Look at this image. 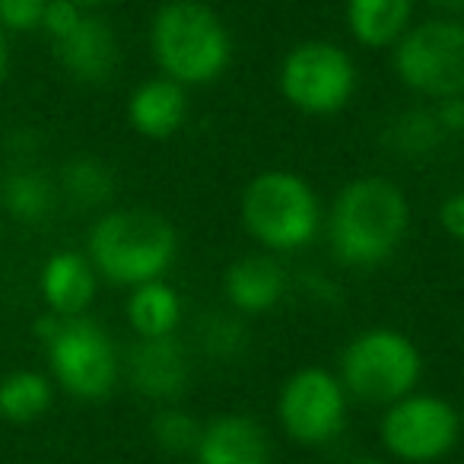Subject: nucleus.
<instances>
[{"mask_svg": "<svg viewBox=\"0 0 464 464\" xmlns=\"http://www.w3.org/2000/svg\"><path fill=\"white\" fill-rule=\"evenodd\" d=\"M411 229V200L385 175L350 179L334 194L324 236L343 267H379L398 255Z\"/></svg>", "mask_w": 464, "mask_h": 464, "instance_id": "f257e3e1", "label": "nucleus"}, {"mask_svg": "<svg viewBox=\"0 0 464 464\" xmlns=\"http://www.w3.org/2000/svg\"><path fill=\"white\" fill-rule=\"evenodd\" d=\"M86 258L99 280L134 290L150 280H166L179 258V232L162 213L147 207L105 210L86 236Z\"/></svg>", "mask_w": 464, "mask_h": 464, "instance_id": "f03ea898", "label": "nucleus"}, {"mask_svg": "<svg viewBox=\"0 0 464 464\" xmlns=\"http://www.w3.org/2000/svg\"><path fill=\"white\" fill-rule=\"evenodd\" d=\"M150 54L162 77L185 90L210 86L232 64V35L204 0H166L150 20Z\"/></svg>", "mask_w": 464, "mask_h": 464, "instance_id": "7ed1b4c3", "label": "nucleus"}, {"mask_svg": "<svg viewBox=\"0 0 464 464\" xmlns=\"http://www.w3.org/2000/svg\"><path fill=\"white\" fill-rule=\"evenodd\" d=\"M246 232L267 255L303 252L324 226L322 200L305 175L290 169H267L246 185L239 200Z\"/></svg>", "mask_w": 464, "mask_h": 464, "instance_id": "20e7f679", "label": "nucleus"}, {"mask_svg": "<svg viewBox=\"0 0 464 464\" xmlns=\"http://www.w3.org/2000/svg\"><path fill=\"white\" fill-rule=\"evenodd\" d=\"M337 379L350 398L388 407L417 392L423 379V353L398 328H366L350 337L337 360Z\"/></svg>", "mask_w": 464, "mask_h": 464, "instance_id": "39448f33", "label": "nucleus"}, {"mask_svg": "<svg viewBox=\"0 0 464 464\" xmlns=\"http://www.w3.org/2000/svg\"><path fill=\"white\" fill-rule=\"evenodd\" d=\"M360 86V71L347 48L328 39H309L284 54L277 90L290 109L309 118H331L350 105Z\"/></svg>", "mask_w": 464, "mask_h": 464, "instance_id": "423d86ee", "label": "nucleus"}, {"mask_svg": "<svg viewBox=\"0 0 464 464\" xmlns=\"http://www.w3.org/2000/svg\"><path fill=\"white\" fill-rule=\"evenodd\" d=\"M392 52L404 90L432 102L464 96V23L458 16L413 23Z\"/></svg>", "mask_w": 464, "mask_h": 464, "instance_id": "0eeeda50", "label": "nucleus"}, {"mask_svg": "<svg viewBox=\"0 0 464 464\" xmlns=\"http://www.w3.org/2000/svg\"><path fill=\"white\" fill-rule=\"evenodd\" d=\"M52 382L77 401H102L115 392L121 356L99 322L86 315L61 318L58 331L45 341Z\"/></svg>", "mask_w": 464, "mask_h": 464, "instance_id": "6e6552de", "label": "nucleus"}, {"mask_svg": "<svg viewBox=\"0 0 464 464\" xmlns=\"http://www.w3.org/2000/svg\"><path fill=\"white\" fill-rule=\"evenodd\" d=\"M461 413L451 401L411 392L385 407L379 420L382 449L404 464H436L461 442Z\"/></svg>", "mask_w": 464, "mask_h": 464, "instance_id": "1a4fd4ad", "label": "nucleus"}, {"mask_svg": "<svg viewBox=\"0 0 464 464\" xmlns=\"http://www.w3.org/2000/svg\"><path fill=\"white\" fill-rule=\"evenodd\" d=\"M350 394L337 372L322 366H303L280 385L277 423L296 445L322 449L331 445L347 426Z\"/></svg>", "mask_w": 464, "mask_h": 464, "instance_id": "9d476101", "label": "nucleus"}, {"mask_svg": "<svg viewBox=\"0 0 464 464\" xmlns=\"http://www.w3.org/2000/svg\"><path fill=\"white\" fill-rule=\"evenodd\" d=\"M124 375L140 398L156 401V404H172L188 392L191 360H188L185 343L175 334L137 337L124 360Z\"/></svg>", "mask_w": 464, "mask_h": 464, "instance_id": "9b49d317", "label": "nucleus"}, {"mask_svg": "<svg viewBox=\"0 0 464 464\" xmlns=\"http://www.w3.org/2000/svg\"><path fill=\"white\" fill-rule=\"evenodd\" d=\"M52 48L67 77L86 86L109 83L121 64V45H118L115 29L102 16L92 14H83V20L64 39L52 42Z\"/></svg>", "mask_w": 464, "mask_h": 464, "instance_id": "f8f14e48", "label": "nucleus"}, {"mask_svg": "<svg viewBox=\"0 0 464 464\" xmlns=\"http://www.w3.org/2000/svg\"><path fill=\"white\" fill-rule=\"evenodd\" d=\"M290 290L284 265L267 252L236 258L223 274V296L236 315H265L284 303Z\"/></svg>", "mask_w": 464, "mask_h": 464, "instance_id": "ddd939ff", "label": "nucleus"}, {"mask_svg": "<svg viewBox=\"0 0 464 464\" xmlns=\"http://www.w3.org/2000/svg\"><path fill=\"white\" fill-rule=\"evenodd\" d=\"M191 455L194 464H274L271 439L248 413H223L204 423Z\"/></svg>", "mask_w": 464, "mask_h": 464, "instance_id": "4468645a", "label": "nucleus"}, {"mask_svg": "<svg viewBox=\"0 0 464 464\" xmlns=\"http://www.w3.org/2000/svg\"><path fill=\"white\" fill-rule=\"evenodd\" d=\"M39 293L48 312L61 318H77L86 315L99 293V274L86 252H73V248H61V252L48 255V261L39 271Z\"/></svg>", "mask_w": 464, "mask_h": 464, "instance_id": "2eb2a0df", "label": "nucleus"}, {"mask_svg": "<svg viewBox=\"0 0 464 464\" xmlns=\"http://www.w3.org/2000/svg\"><path fill=\"white\" fill-rule=\"evenodd\" d=\"M188 121V90L169 77H150L128 96V124L147 140H169Z\"/></svg>", "mask_w": 464, "mask_h": 464, "instance_id": "dca6fc26", "label": "nucleus"}, {"mask_svg": "<svg viewBox=\"0 0 464 464\" xmlns=\"http://www.w3.org/2000/svg\"><path fill=\"white\" fill-rule=\"evenodd\" d=\"M413 10H417V0H347L343 20L356 45L369 52H385L398 45L401 35L413 26Z\"/></svg>", "mask_w": 464, "mask_h": 464, "instance_id": "f3484780", "label": "nucleus"}, {"mask_svg": "<svg viewBox=\"0 0 464 464\" xmlns=\"http://www.w3.org/2000/svg\"><path fill=\"white\" fill-rule=\"evenodd\" d=\"M449 134L439 124L432 109H404L382 128V147L401 162H423L442 150Z\"/></svg>", "mask_w": 464, "mask_h": 464, "instance_id": "a211bd4d", "label": "nucleus"}, {"mask_svg": "<svg viewBox=\"0 0 464 464\" xmlns=\"http://www.w3.org/2000/svg\"><path fill=\"white\" fill-rule=\"evenodd\" d=\"M124 312L137 337H169L181 324V296L166 280H150L130 290Z\"/></svg>", "mask_w": 464, "mask_h": 464, "instance_id": "6ab92c4d", "label": "nucleus"}, {"mask_svg": "<svg viewBox=\"0 0 464 464\" xmlns=\"http://www.w3.org/2000/svg\"><path fill=\"white\" fill-rule=\"evenodd\" d=\"M54 404V382L33 369H16V372L0 379V417L10 423H35Z\"/></svg>", "mask_w": 464, "mask_h": 464, "instance_id": "aec40b11", "label": "nucleus"}, {"mask_svg": "<svg viewBox=\"0 0 464 464\" xmlns=\"http://www.w3.org/2000/svg\"><path fill=\"white\" fill-rule=\"evenodd\" d=\"M0 200L10 217L20 223H42L45 217H52L54 204H58V188L39 169H16L4 181Z\"/></svg>", "mask_w": 464, "mask_h": 464, "instance_id": "412c9836", "label": "nucleus"}, {"mask_svg": "<svg viewBox=\"0 0 464 464\" xmlns=\"http://www.w3.org/2000/svg\"><path fill=\"white\" fill-rule=\"evenodd\" d=\"M61 191L71 204L83 207V210H96L115 198V175L96 156H77L61 172Z\"/></svg>", "mask_w": 464, "mask_h": 464, "instance_id": "4be33fe9", "label": "nucleus"}, {"mask_svg": "<svg viewBox=\"0 0 464 464\" xmlns=\"http://www.w3.org/2000/svg\"><path fill=\"white\" fill-rule=\"evenodd\" d=\"M198 341L210 360L236 362L248 350V328L242 315H207L198 328Z\"/></svg>", "mask_w": 464, "mask_h": 464, "instance_id": "5701e85b", "label": "nucleus"}, {"mask_svg": "<svg viewBox=\"0 0 464 464\" xmlns=\"http://www.w3.org/2000/svg\"><path fill=\"white\" fill-rule=\"evenodd\" d=\"M200 430H204V423H198L181 407H160L153 413V420H150V436L169 455H188V451H194Z\"/></svg>", "mask_w": 464, "mask_h": 464, "instance_id": "b1692460", "label": "nucleus"}, {"mask_svg": "<svg viewBox=\"0 0 464 464\" xmlns=\"http://www.w3.org/2000/svg\"><path fill=\"white\" fill-rule=\"evenodd\" d=\"M45 7L48 0H0V33H35Z\"/></svg>", "mask_w": 464, "mask_h": 464, "instance_id": "393cba45", "label": "nucleus"}, {"mask_svg": "<svg viewBox=\"0 0 464 464\" xmlns=\"http://www.w3.org/2000/svg\"><path fill=\"white\" fill-rule=\"evenodd\" d=\"M83 14L86 10L77 7L73 0H48L45 16H42V33H45L52 42L64 39V35L83 20Z\"/></svg>", "mask_w": 464, "mask_h": 464, "instance_id": "a878e982", "label": "nucleus"}, {"mask_svg": "<svg viewBox=\"0 0 464 464\" xmlns=\"http://www.w3.org/2000/svg\"><path fill=\"white\" fill-rule=\"evenodd\" d=\"M439 226L449 239L464 242V191L449 194V198L439 204Z\"/></svg>", "mask_w": 464, "mask_h": 464, "instance_id": "bb28decb", "label": "nucleus"}, {"mask_svg": "<svg viewBox=\"0 0 464 464\" xmlns=\"http://www.w3.org/2000/svg\"><path fill=\"white\" fill-rule=\"evenodd\" d=\"M436 118L442 124V130L449 137H464V96L439 99L436 102Z\"/></svg>", "mask_w": 464, "mask_h": 464, "instance_id": "cd10ccee", "label": "nucleus"}, {"mask_svg": "<svg viewBox=\"0 0 464 464\" xmlns=\"http://www.w3.org/2000/svg\"><path fill=\"white\" fill-rule=\"evenodd\" d=\"M430 7L436 10L439 16H458V14H464V0H430Z\"/></svg>", "mask_w": 464, "mask_h": 464, "instance_id": "c85d7f7f", "label": "nucleus"}, {"mask_svg": "<svg viewBox=\"0 0 464 464\" xmlns=\"http://www.w3.org/2000/svg\"><path fill=\"white\" fill-rule=\"evenodd\" d=\"M7 64H10L7 33H0V83H4V77H7Z\"/></svg>", "mask_w": 464, "mask_h": 464, "instance_id": "c756f323", "label": "nucleus"}, {"mask_svg": "<svg viewBox=\"0 0 464 464\" xmlns=\"http://www.w3.org/2000/svg\"><path fill=\"white\" fill-rule=\"evenodd\" d=\"M77 7H83V10H90V7H99V4H105V0H73Z\"/></svg>", "mask_w": 464, "mask_h": 464, "instance_id": "7c9ffc66", "label": "nucleus"}, {"mask_svg": "<svg viewBox=\"0 0 464 464\" xmlns=\"http://www.w3.org/2000/svg\"><path fill=\"white\" fill-rule=\"evenodd\" d=\"M347 464H385V461H379V458H353V461H347Z\"/></svg>", "mask_w": 464, "mask_h": 464, "instance_id": "2f4dec72", "label": "nucleus"}]
</instances>
